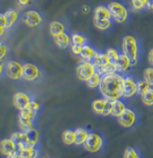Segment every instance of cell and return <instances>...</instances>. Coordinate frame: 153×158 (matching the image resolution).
Returning <instances> with one entry per match:
<instances>
[{
  "instance_id": "6da1fadb",
  "label": "cell",
  "mask_w": 153,
  "mask_h": 158,
  "mask_svg": "<svg viewBox=\"0 0 153 158\" xmlns=\"http://www.w3.org/2000/svg\"><path fill=\"white\" fill-rule=\"evenodd\" d=\"M122 85L124 76L118 73L102 76L98 90L103 98L114 101L122 98Z\"/></svg>"
},
{
  "instance_id": "7a4b0ae2",
  "label": "cell",
  "mask_w": 153,
  "mask_h": 158,
  "mask_svg": "<svg viewBox=\"0 0 153 158\" xmlns=\"http://www.w3.org/2000/svg\"><path fill=\"white\" fill-rule=\"evenodd\" d=\"M121 53L131 59L133 65H136L140 58V44L138 39L133 35H125L121 39Z\"/></svg>"
},
{
  "instance_id": "3957f363",
  "label": "cell",
  "mask_w": 153,
  "mask_h": 158,
  "mask_svg": "<svg viewBox=\"0 0 153 158\" xmlns=\"http://www.w3.org/2000/svg\"><path fill=\"white\" fill-rule=\"evenodd\" d=\"M93 25L99 31H108L112 27V18L107 5H98L93 9Z\"/></svg>"
},
{
  "instance_id": "277c9868",
  "label": "cell",
  "mask_w": 153,
  "mask_h": 158,
  "mask_svg": "<svg viewBox=\"0 0 153 158\" xmlns=\"http://www.w3.org/2000/svg\"><path fill=\"white\" fill-rule=\"evenodd\" d=\"M107 7L109 9L112 21L117 23H125L130 18V11L128 7L121 2L118 1H111L107 4Z\"/></svg>"
},
{
  "instance_id": "5b68a950",
  "label": "cell",
  "mask_w": 153,
  "mask_h": 158,
  "mask_svg": "<svg viewBox=\"0 0 153 158\" xmlns=\"http://www.w3.org/2000/svg\"><path fill=\"white\" fill-rule=\"evenodd\" d=\"M96 72H97L96 66L93 64V62L86 61V60H81L76 69L77 78L85 83H86Z\"/></svg>"
},
{
  "instance_id": "8992f818",
  "label": "cell",
  "mask_w": 153,
  "mask_h": 158,
  "mask_svg": "<svg viewBox=\"0 0 153 158\" xmlns=\"http://www.w3.org/2000/svg\"><path fill=\"white\" fill-rule=\"evenodd\" d=\"M92 111L97 115L101 116H109L111 115L112 111V101L107 100L105 98H98L95 99L91 103Z\"/></svg>"
},
{
  "instance_id": "52a82bcc",
  "label": "cell",
  "mask_w": 153,
  "mask_h": 158,
  "mask_svg": "<svg viewBox=\"0 0 153 158\" xmlns=\"http://www.w3.org/2000/svg\"><path fill=\"white\" fill-rule=\"evenodd\" d=\"M20 19L29 28H37L40 25H42L44 18L42 13L36 9H28L22 15Z\"/></svg>"
},
{
  "instance_id": "ba28073f",
  "label": "cell",
  "mask_w": 153,
  "mask_h": 158,
  "mask_svg": "<svg viewBox=\"0 0 153 158\" xmlns=\"http://www.w3.org/2000/svg\"><path fill=\"white\" fill-rule=\"evenodd\" d=\"M85 150L90 153H98L104 146V140L99 134L90 133L87 141L84 144Z\"/></svg>"
},
{
  "instance_id": "9c48e42d",
  "label": "cell",
  "mask_w": 153,
  "mask_h": 158,
  "mask_svg": "<svg viewBox=\"0 0 153 158\" xmlns=\"http://www.w3.org/2000/svg\"><path fill=\"white\" fill-rule=\"evenodd\" d=\"M42 78V70L38 65L34 63H23V80L27 82H36Z\"/></svg>"
},
{
  "instance_id": "30bf717a",
  "label": "cell",
  "mask_w": 153,
  "mask_h": 158,
  "mask_svg": "<svg viewBox=\"0 0 153 158\" xmlns=\"http://www.w3.org/2000/svg\"><path fill=\"white\" fill-rule=\"evenodd\" d=\"M4 75L13 81L23 80V64L16 60H8L5 62Z\"/></svg>"
},
{
  "instance_id": "8fae6325",
  "label": "cell",
  "mask_w": 153,
  "mask_h": 158,
  "mask_svg": "<svg viewBox=\"0 0 153 158\" xmlns=\"http://www.w3.org/2000/svg\"><path fill=\"white\" fill-rule=\"evenodd\" d=\"M138 81L130 75L124 76V85H122V98H133L138 95L137 90Z\"/></svg>"
},
{
  "instance_id": "7c38bea8",
  "label": "cell",
  "mask_w": 153,
  "mask_h": 158,
  "mask_svg": "<svg viewBox=\"0 0 153 158\" xmlns=\"http://www.w3.org/2000/svg\"><path fill=\"white\" fill-rule=\"evenodd\" d=\"M36 117L37 116L34 115L29 109L26 108L23 110H20L19 113L18 120H19V126L20 129H22L23 132L35 127Z\"/></svg>"
},
{
  "instance_id": "4fadbf2b",
  "label": "cell",
  "mask_w": 153,
  "mask_h": 158,
  "mask_svg": "<svg viewBox=\"0 0 153 158\" xmlns=\"http://www.w3.org/2000/svg\"><path fill=\"white\" fill-rule=\"evenodd\" d=\"M138 122V114L132 108H127L125 111L117 118V123L124 129H132Z\"/></svg>"
},
{
  "instance_id": "5bb4252c",
  "label": "cell",
  "mask_w": 153,
  "mask_h": 158,
  "mask_svg": "<svg viewBox=\"0 0 153 158\" xmlns=\"http://www.w3.org/2000/svg\"><path fill=\"white\" fill-rule=\"evenodd\" d=\"M32 98H33L32 96H30L29 94H27L25 92H16L15 95H13L12 103L15 108L20 111V110L28 108Z\"/></svg>"
},
{
  "instance_id": "9a60e30c",
  "label": "cell",
  "mask_w": 153,
  "mask_h": 158,
  "mask_svg": "<svg viewBox=\"0 0 153 158\" xmlns=\"http://www.w3.org/2000/svg\"><path fill=\"white\" fill-rule=\"evenodd\" d=\"M0 152L5 157H7L18 153L19 148L10 138H6V139L1 140V142H0Z\"/></svg>"
},
{
  "instance_id": "2e32d148",
  "label": "cell",
  "mask_w": 153,
  "mask_h": 158,
  "mask_svg": "<svg viewBox=\"0 0 153 158\" xmlns=\"http://www.w3.org/2000/svg\"><path fill=\"white\" fill-rule=\"evenodd\" d=\"M115 65H117V73H121L122 76H125V73L133 66V63L127 55L121 52L117 60L115 61Z\"/></svg>"
},
{
  "instance_id": "e0dca14e",
  "label": "cell",
  "mask_w": 153,
  "mask_h": 158,
  "mask_svg": "<svg viewBox=\"0 0 153 158\" xmlns=\"http://www.w3.org/2000/svg\"><path fill=\"white\" fill-rule=\"evenodd\" d=\"M49 33L53 38L61 34H64V33H66V23L61 21H52L49 23Z\"/></svg>"
},
{
  "instance_id": "ac0fdd59",
  "label": "cell",
  "mask_w": 153,
  "mask_h": 158,
  "mask_svg": "<svg viewBox=\"0 0 153 158\" xmlns=\"http://www.w3.org/2000/svg\"><path fill=\"white\" fill-rule=\"evenodd\" d=\"M3 13H4V15L6 18V21H7V28L8 29L12 28V27L22 19V15H20L19 11L15 8H9L7 10H5Z\"/></svg>"
},
{
  "instance_id": "d6986e66",
  "label": "cell",
  "mask_w": 153,
  "mask_h": 158,
  "mask_svg": "<svg viewBox=\"0 0 153 158\" xmlns=\"http://www.w3.org/2000/svg\"><path fill=\"white\" fill-rule=\"evenodd\" d=\"M25 136L27 139V142L30 146H38V143L40 141V133L36 127L25 131Z\"/></svg>"
},
{
  "instance_id": "ffe728a7",
  "label": "cell",
  "mask_w": 153,
  "mask_h": 158,
  "mask_svg": "<svg viewBox=\"0 0 153 158\" xmlns=\"http://www.w3.org/2000/svg\"><path fill=\"white\" fill-rule=\"evenodd\" d=\"M10 139H11L16 146H18L19 150H20L22 148H25V147H29L30 145L27 142V139H26V136H25V133L23 132H15L10 135Z\"/></svg>"
},
{
  "instance_id": "44dd1931",
  "label": "cell",
  "mask_w": 153,
  "mask_h": 158,
  "mask_svg": "<svg viewBox=\"0 0 153 158\" xmlns=\"http://www.w3.org/2000/svg\"><path fill=\"white\" fill-rule=\"evenodd\" d=\"M128 107L125 106V103L122 101L121 99L114 100L112 101V111H111V116L118 118L121 115H122V113L125 111Z\"/></svg>"
},
{
  "instance_id": "7402d4cb",
  "label": "cell",
  "mask_w": 153,
  "mask_h": 158,
  "mask_svg": "<svg viewBox=\"0 0 153 158\" xmlns=\"http://www.w3.org/2000/svg\"><path fill=\"white\" fill-rule=\"evenodd\" d=\"M19 153L23 158H39L40 157V151L38 149V146H29L22 148L19 150Z\"/></svg>"
},
{
  "instance_id": "603a6c76",
  "label": "cell",
  "mask_w": 153,
  "mask_h": 158,
  "mask_svg": "<svg viewBox=\"0 0 153 158\" xmlns=\"http://www.w3.org/2000/svg\"><path fill=\"white\" fill-rule=\"evenodd\" d=\"M74 134H76V142L74 145L77 146H83L85 142L87 141L88 137H89L90 132L85 127H77L74 130Z\"/></svg>"
},
{
  "instance_id": "cb8c5ba5",
  "label": "cell",
  "mask_w": 153,
  "mask_h": 158,
  "mask_svg": "<svg viewBox=\"0 0 153 158\" xmlns=\"http://www.w3.org/2000/svg\"><path fill=\"white\" fill-rule=\"evenodd\" d=\"M53 39H54V43H55L56 46L60 49H66V48H69V47H70L71 45L70 35H69L67 33L61 34Z\"/></svg>"
},
{
  "instance_id": "d4e9b609",
  "label": "cell",
  "mask_w": 153,
  "mask_h": 158,
  "mask_svg": "<svg viewBox=\"0 0 153 158\" xmlns=\"http://www.w3.org/2000/svg\"><path fill=\"white\" fill-rule=\"evenodd\" d=\"M93 64L96 66V69L103 68L104 65L110 63V59L108 58L107 54L105 52H97V54L94 56V58L92 59Z\"/></svg>"
},
{
  "instance_id": "484cf974",
  "label": "cell",
  "mask_w": 153,
  "mask_h": 158,
  "mask_svg": "<svg viewBox=\"0 0 153 158\" xmlns=\"http://www.w3.org/2000/svg\"><path fill=\"white\" fill-rule=\"evenodd\" d=\"M97 50L93 48L91 45L86 44L83 46V49H82V53L80 57L82 60H86V61H92V59L94 58V56L97 54Z\"/></svg>"
},
{
  "instance_id": "4316f807",
  "label": "cell",
  "mask_w": 153,
  "mask_h": 158,
  "mask_svg": "<svg viewBox=\"0 0 153 158\" xmlns=\"http://www.w3.org/2000/svg\"><path fill=\"white\" fill-rule=\"evenodd\" d=\"M62 142L64 145L70 146V145H74V142H76V134H74V130H66L63 131L62 135Z\"/></svg>"
},
{
  "instance_id": "83f0119b",
  "label": "cell",
  "mask_w": 153,
  "mask_h": 158,
  "mask_svg": "<svg viewBox=\"0 0 153 158\" xmlns=\"http://www.w3.org/2000/svg\"><path fill=\"white\" fill-rule=\"evenodd\" d=\"M101 79H102V76L100 75L99 73H95L93 76L91 77L86 82V85L88 88L90 89H96V88H99L100 86V83H101Z\"/></svg>"
},
{
  "instance_id": "f1b7e54d",
  "label": "cell",
  "mask_w": 153,
  "mask_h": 158,
  "mask_svg": "<svg viewBox=\"0 0 153 158\" xmlns=\"http://www.w3.org/2000/svg\"><path fill=\"white\" fill-rule=\"evenodd\" d=\"M70 39H71V44L80 45V46H84L88 44V38L85 35L81 34V33H74V34H71Z\"/></svg>"
},
{
  "instance_id": "f546056e",
  "label": "cell",
  "mask_w": 153,
  "mask_h": 158,
  "mask_svg": "<svg viewBox=\"0 0 153 158\" xmlns=\"http://www.w3.org/2000/svg\"><path fill=\"white\" fill-rule=\"evenodd\" d=\"M31 112H32L34 115H38V113L41 111V109H42V103H41L38 99L36 98H32V100H31V102L29 104L28 108Z\"/></svg>"
},
{
  "instance_id": "4dcf8cb0",
  "label": "cell",
  "mask_w": 153,
  "mask_h": 158,
  "mask_svg": "<svg viewBox=\"0 0 153 158\" xmlns=\"http://www.w3.org/2000/svg\"><path fill=\"white\" fill-rule=\"evenodd\" d=\"M97 73H99L101 76L110 75V73H117V65H115V63L110 62V63H108V64L104 65L103 68L98 69H97Z\"/></svg>"
},
{
  "instance_id": "1f68e13d",
  "label": "cell",
  "mask_w": 153,
  "mask_h": 158,
  "mask_svg": "<svg viewBox=\"0 0 153 158\" xmlns=\"http://www.w3.org/2000/svg\"><path fill=\"white\" fill-rule=\"evenodd\" d=\"M141 100L144 105L148 107L153 106V88L152 87L145 94H143L141 96Z\"/></svg>"
},
{
  "instance_id": "d6a6232c",
  "label": "cell",
  "mask_w": 153,
  "mask_h": 158,
  "mask_svg": "<svg viewBox=\"0 0 153 158\" xmlns=\"http://www.w3.org/2000/svg\"><path fill=\"white\" fill-rule=\"evenodd\" d=\"M143 80L153 88V66H148L143 70Z\"/></svg>"
},
{
  "instance_id": "836d02e7",
  "label": "cell",
  "mask_w": 153,
  "mask_h": 158,
  "mask_svg": "<svg viewBox=\"0 0 153 158\" xmlns=\"http://www.w3.org/2000/svg\"><path fill=\"white\" fill-rule=\"evenodd\" d=\"M122 158H141V155L136 148L127 147L124 151V157Z\"/></svg>"
},
{
  "instance_id": "e575fe53",
  "label": "cell",
  "mask_w": 153,
  "mask_h": 158,
  "mask_svg": "<svg viewBox=\"0 0 153 158\" xmlns=\"http://www.w3.org/2000/svg\"><path fill=\"white\" fill-rule=\"evenodd\" d=\"M105 53L107 54L108 58L110 59V61L113 62V63H115V61L117 60L118 56H120V54H121V52L118 51L117 49L112 48V47H111V48H107L106 51H105Z\"/></svg>"
},
{
  "instance_id": "d590c367",
  "label": "cell",
  "mask_w": 153,
  "mask_h": 158,
  "mask_svg": "<svg viewBox=\"0 0 153 158\" xmlns=\"http://www.w3.org/2000/svg\"><path fill=\"white\" fill-rule=\"evenodd\" d=\"M130 6L134 11H142L147 8L141 0H130Z\"/></svg>"
},
{
  "instance_id": "8d00e7d4",
  "label": "cell",
  "mask_w": 153,
  "mask_h": 158,
  "mask_svg": "<svg viewBox=\"0 0 153 158\" xmlns=\"http://www.w3.org/2000/svg\"><path fill=\"white\" fill-rule=\"evenodd\" d=\"M151 87L148 85L147 83L145 82L144 80H140L138 81V84H137V90H138V95L139 96H142L143 94H145L147 91L150 89Z\"/></svg>"
},
{
  "instance_id": "74e56055",
  "label": "cell",
  "mask_w": 153,
  "mask_h": 158,
  "mask_svg": "<svg viewBox=\"0 0 153 158\" xmlns=\"http://www.w3.org/2000/svg\"><path fill=\"white\" fill-rule=\"evenodd\" d=\"M9 54V46L5 42L0 41V60H4Z\"/></svg>"
},
{
  "instance_id": "f35d334b",
  "label": "cell",
  "mask_w": 153,
  "mask_h": 158,
  "mask_svg": "<svg viewBox=\"0 0 153 158\" xmlns=\"http://www.w3.org/2000/svg\"><path fill=\"white\" fill-rule=\"evenodd\" d=\"M33 0H16V5L20 8H27L32 5Z\"/></svg>"
},
{
  "instance_id": "ab89813d",
  "label": "cell",
  "mask_w": 153,
  "mask_h": 158,
  "mask_svg": "<svg viewBox=\"0 0 153 158\" xmlns=\"http://www.w3.org/2000/svg\"><path fill=\"white\" fill-rule=\"evenodd\" d=\"M82 49H83V46L74 45V44L70 45V51H71V53H73L74 55H76V56H80L81 55Z\"/></svg>"
},
{
  "instance_id": "60d3db41",
  "label": "cell",
  "mask_w": 153,
  "mask_h": 158,
  "mask_svg": "<svg viewBox=\"0 0 153 158\" xmlns=\"http://www.w3.org/2000/svg\"><path fill=\"white\" fill-rule=\"evenodd\" d=\"M0 26L7 28V21H6V18H5L4 13H1V12H0Z\"/></svg>"
},
{
  "instance_id": "b9f144b4",
  "label": "cell",
  "mask_w": 153,
  "mask_h": 158,
  "mask_svg": "<svg viewBox=\"0 0 153 158\" xmlns=\"http://www.w3.org/2000/svg\"><path fill=\"white\" fill-rule=\"evenodd\" d=\"M147 60H148V63L150 64V66H153V48H151V49L148 51Z\"/></svg>"
},
{
  "instance_id": "7bdbcfd3",
  "label": "cell",
  "mask_w": 153,
  "mask_h": 158,
  "mask_svg": "<svg viewBox=\"0 0 153 158\" xmlns=\"http://www.w3.org/2000/svg\"><path fill=\"white\" fill-rule=\"evenodd\" d=\"M5 73V62L4 60H0V78L4 75Z\"/></svg>"
},
{
  "instance_id": "ee69618b",
  "label": "cell",
  "mask_w": 153,
  "mask_h": 158,
  "mask_svg": "<svg viewBox=\"0 0 153 158\" xmlns=\"http://www.w3.org/2000/svg\"><path fill=\"white\" fill-rule=\"evenodd\" d=\"M7 28H5V27H2L0 26V39L3 38L5 35H6V32H7Z\"/></svg>"
},
{
  "instance_id": "f6af8a7d",
  "label": "cell",
  "mask_w": 153,
  "mask_h": 158,
  "mask_svg": "<svg viewBox=\"0 0 153 158\" xmlns=\"http://www.w3.org/2000/svg\"><path fill=\"white\" fill-rule=\"evenodd\" d=\"M6 158H23L22 156H20V154L18 152V153H15V154H13V155H10V156H7Z\"/></svg>"
},
{
  "instance_id": "bcb514c9",
  "label": "cell",
  "mask_w": 153,
  "mask_h": 158,
  "mask_svg": "<svg viewBox=\"0 0 153 158\" xmlns=\"http://www.w3.org/2000/svg\"><path fill=\"white\" fill-rule=\"evenodd\" d=\"M89 11H90V7H89V6L84 5V6H83V12H84V13H88Z\"/></svg>"
},
{
  "instance_id": "7dc6e473",
  "label": "cell",
  "mask_w": 153,
  "mask_h": 158,
  "mask_svg": "<svg viewBox=\"0 0 153 158\" xmlns=\"http://www.w3.org/2000/svg\"><path fill=\"white\" fill-rule=\"evenodd\" d=\"M141 1L144 3V4L146 5V7H147L148 6V3H149V0H141Z\"/></svg>"
},
{
  "instance_id": "c3c4849f",
  "label": "cell",
  "mask_w": 153,
  "mask_h": 158,
  "mask_svg": "<svg viewBox=\"0 0 153 158\" xmlns=\"http://www.w3.org/2000/svg\"><path fill=\"white\" fill-rule=\"evenodd\" d=\"M46 158H52V157H46Z\"/></svg>"
},
{
  "instance_id": "681fc988",
  "label": "cell",
  "mask_w": 153,
  "mask_h": 158,
  "mask_svg": "<svg viewBox=\"0 0 153 158\" xmlns=\"http://www.w3.org/2000/svg\"><path fill=\"white\" fill-rule=\"evenodd\" d=\"M152 1H153V0H152Z\"/></svg>"
}]
</instances>
